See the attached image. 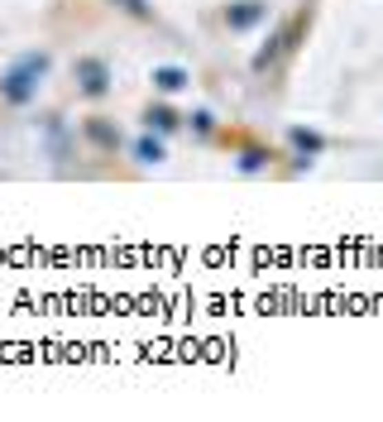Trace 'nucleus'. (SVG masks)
Segmentation results:
<instances>
[{
	"mask_svg": "<svg viewBox=\"0 0 383 422\" xmlns=\"http://www.w3.org/2000/svg\"><path fill=\"white\" fill-rule=\"evenodd\" d=\"M48 72V53H24L5 77H0V97L10 106H24L34 101V92H39V77Z\"/></svg>",
	"mask_w": 383,
	"mask_h": 422,
	"instance_id": "obj_1",
	"label": "nucleus"
},
{
	"mask_svg": "<svg viewBox=\"0 0 383 422\" xmlns=\"http://www.w3.org/2000/svg\"><path fill=\"white\" fill-rule=\"evenodd\" d=\"M144 120H149V130H154V125H158V130H173V125H178V115H173V110H163V106H149V115H144Z\"/></svg>",
	"mask_w": 383,
	"mask_h": 422,
	"instance_id": "obj_4",
	"label": "nucleus"
},
{
	"mask_svg": "<svg viewBox=\"0 0 383 422\" xmlns=\"http://www.w3.org/2000/svg\"><path fill=\"white\" fill-rule=\"evenodd\" d=\"M259 14H264V10H259V5H249V10H235V14H225V19H230L235 29H245V24H254Z\"/></svg>",
	"mask_w": 383,
	"mask_h": 422,
	"instance_id": "obj_7",
	"label": "nucleus"
},
{
	"mask_svg": "<svg viewBox=\"0 0 383 422\" xmlns=\"http://www.w3.org/2000/svg\"><path fill=\"white\" fill-rule=\"evenodd\" d=\"M134 154H139L144 163H158V159H163V144H158V139H139V144H134Z\"/></svg>",
	"mask_w": 383,
	"mask_h": 422,
	"instance_id": "obj_6",
	"label": "nucleus"
},
{
	"mask_svg": "<svg viewBox=\"0 0 383 422\" xmlns=\"http://www.w3.org/2000/svg\"><path fill=\"white\" fill-rule=\"evenodd\" d=\"M292 144L307 149V154H321V149H326V139H321V134H307V130H292Z\"/></svg>",
	"mask_w": 383,
	"mask_h": 422,
	"instance_id": "obj_5",
	"label": "nucleus"
},
{
	"mask_svg": "<svg viewBox=\"0 0 383 422\" xmlns=\"http://www.w3.org/2000/svg\"><path fill=\"white\" fill-rule=\"evenodd\" d=\"M77 82H82L87 97H101V92L110 87V68H105L101 58H82V63H77Z\"/></svg>",
	"mask_w": 383,
	"mask_h": 422,
	"instance_id": "obj_2",
	"label": "nucleus"
},
{
	"mask_svg": "<svg viewBox=\"0 0 383 422\" xmlns=\"http://www.w3.org/2000/svg\"><path fill=\"white\" fill-rule=\"evenodd\" d=\"M154 82H158V92H178V87L187 82V72H183V68H158Z\"/></svg>",
	"mask_w": 383,
	"mask_h": 422,
	"instance_id": "obj_3",
	"label": "nucleus"
},
{
	"mask_svg": "<svg viewBox=\"0 0 383 422\" xmlns=\"http://www.w3.org/2000/svg\"><path fill=\"white\" fill-rule=\"evenodd\" d=\"M87 130H92V139H101V144H115V134H110L105 125H87Z\"/></svg>",
	"mask_w": 383,
	"mask_h": 422,
	"instance_id": "obj_8",
	"label": "nucleus"
}]
</instances>
